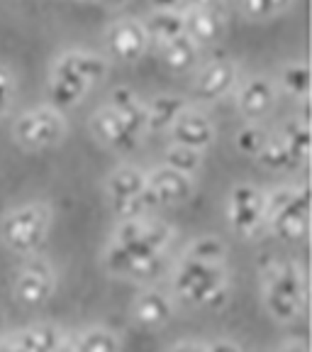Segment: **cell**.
Listing matches in <instances>:
<instances>
[{
  "label": "cell",
  "mask_w": 312,
  "mask_h": 352,
  "mask_svg": "<svg viewBox=\"0 0 312 352\" xmlns=\"http://www.w3.org/2000/svg\"><path fill=\"white\" fill-rule=\"evenodd\" d=\"M263 308L278 323H293L302 318L310 303L307 274L298 262H276L263 272L261 284Z\"/></svg>",
  "instance_id": "6da1fadb"
},
{
  "label": "cell",
  "mask_w": 312,
  "mask_h": 352,
  "mask_svg": "<svg viewBox=\"0 0 312 352\" xmlns=\"http://www.w3.org/2000/svg\"><path fill=\"white\" fill-rule=\"evenodd\" d=\"M173 294L188 306H222L227 298V276L222 264H200L181 257L173 270Z\"/></svg>",
  "instance_id": "7a4b0ae2"
},
{
  "label": "cell",
  "mask_w": 312,
  "mask_h": 352,
  "mask_svg": "<svg viewBox=\"0 0 312 352\" xmlns=\"http://www.w3.org/2000/svg\"><path fill=\"white\" fill-rule=\"evenodd\" d=\"M266 228L280 240H302L310 232V196L305 186H283L263 198Z\"/></svg>",
  "instance_id": "3957f363"
},
{
  "label": "cell",
  "mask_w": 312,
  "mask_h": 352,
  "mask_svg": "<svg viewBox=\"0 0 312 352\" xmlns=\"http://www.w3.org/2000/svg\"><path fill=\"white\" fill-rule=\"evenodd\" d=\"M51 228V208L47 204H27L3 215L0 237L15 254H34L44 245Z\"/></svg>",
  "instance_id": "277c9868"
},
{
  "label": "cell",
  "mask_w": 312,
  "mask_h": 352,
  "mask_svg": "<svg viewBox=\"0 0 312 352\" xmlns=\"http://www.w3.org/2000/svg\"><path fill=\"white\" fill-rule=\"evenodd\" d=\"M105 191H108V201L112 210L120 215V220L147 215L149 210L156 208L147 191V174H142L134 166H122V169L112 171L105 184Z\"/></svg>",
  "instance_id": "5b68a950"
},
{
  "label": "cell",
  "mask_w": 312,
  "mask_h": 352,
  "mask_svg": "<svg viewBox=\"0 0 312 352\" xmlns=\"http://www.w3.org/2000/svg\"><path fill=\"white\" fill-rule=\"evenodd\" d=\"M103 264L112 276L130 281H149L156 279L166 270V252H149L137 245L110 242L103 254Z\"/></svg>",
  "instance_id": "8992f818"
},
{
  "label": "cell",
  "mask_w": 312,
  "mask_h": 352,
  "mask_svg": "<svg viewBox=\"0 0 312 352\" xmlns=\"http://www.w3.org/2000/svg\"><path fill=\"white\" fill-rule=\"evenodd\" d=\"M54 289H56L54 267L44 257L27 254L25 262L20 264V270L15 272V279H12V294H15L17 301L29 308L44 306L51 298Z\"/></svg>",
  "instance_id": "52a82bcc"
},
{
  "label": "cell",
  "mask_w": 312,
  "mask_h": 352,
  "mask_svg": "<svg viewBox=\"0 0 312 352\" xmlns=\"http://www.w3.org/2000/svg\"><path fill=\"white\" fill-rule=\"evenodd\" d=\"M15 140L27 149H44L51 144H59L66 135V122L59 110L37 108L20 116L12 125Z\"/></svg>",
  "instance_id": "ba28073f"
},
{
  "label": "cell",
  "mask_w": 312,
  "mask_h": 352,
  "mask_svg": "<svg viewBox=\"0 0 312 352\" xmlns=\"http://www.w3.org/2000/svg\"><path fill=\"white\" fill-rule=\"evenodd\" d=\"M263 193L254 186H241L232 188L230 193V206H227V218H230V228L241 237H254L266 228V218H263Z\"/></svg>",
  "instance_id": "9c48e42d"
},
{
  "label": "cell",
  "mask_w": 312,
  "mask_h": 352,
  "mask_svg": "<svg viewBox=\"0 0 312 352\" xmlns=\"http://www.w3.org/2000/svg\"><path fill=\"white\" fill-rule=\"evenodd\" d=\"M147 191L152 196L154 206H178L186 204L193 196V176H186L181 171L161 166L147 176Z\"/></svg>",
  "instance_id": "30bf717a"
},
{
  "label": "cell",
  "mask_w": 312,
  "mask_h": 352,
  "mask_svg": "<svg viewBox=\"0 0 312 352\" xmlns=\"http://www.w3.org/2000/svg\"><path fill=\"white\" fill-rule=\"evenodd\" d=\"M173 298L169 294L159 292V289H144L132 301V318H134V323H139L147 330L164 328L173 318Z\"/></svg>",
  "instance_id": "8fae6325"
},
{
  "label": "cell",
  "mask_w": 312,
  "mask_h": 352,
  "mask_svg": "<svg viewBox=\"0 0 312 352\" xmlns=\"http://www.w3.org/2000/svg\"><path fill=\"white\" fill-rule=\"evenodd\" d=\"M64 342V333L54 323H39L0 340V352H51Z\"/></svg>",
  "instance_id": "7c38bea8"
},
{
  "label": "cell",
  "mask_w": 312,
  "mask_h": 352,
  "mask_svg": "<svg viewBox=\"0 0 312 352\" xmlns=\"http://www.w3.org/2000/svg\"><path fill=\"white\" fill-rule=\"evenodd\" d=\"M147 32H144V25L137 20H120L115 22L112 28L108 30V50L112 56H117L120 61H134L144 54L147 50Z\"/></svg>",
  "instance_id": "4fadbf2b"
},
{
  "label": "cell",
  "mask_w": 312,
  "mask_h": 352,
  "mask_svg": "<svg viewBox=\"0 0 312 352\" xmlns=\"http://www.w3.org/2000/svg\"><path fill=\"white\" fill-rule=\"evenodd\" d=\"M235 78H237V69L232 61H213L203 69V72L197 74L195 78V96L200 100H215V98H222L232 91L235 86Z\"/></svg>",
  "instance_id": "5bb4252c"
},
{
  "label": "cell",
  "mask_w": 312,
  "mask_h": 352,
  "mask_svg": "<svg viewBox=\"0 0 312 352\" xmlns=\"http://www.w3.org/2000/svg\"><path fill=\"white\" fill-rule=\"evenodd\" d=\"M176 144L193 149H205L208 144H213L215 140V127L203 113L195 110H183L181 116L176 118V122L171 125Z\"/></svg>",
  "instance_id": "9a60e30c"
},
{
  "label": "cell",
  "mask_w": 312,
  "mask_h": 352,
  "mask_svg": "<svg viewBox=\"0 0 312 352\" xmlns=\"http://www.w3.org/2000/svg\"><path fill=\"white\" fill-rule=\"evenodd\" d=\"M91 127H93L95 138H98L100 142L117 149V152H132V149L137 147L139 138H134V135H130V132L125 130V125L120 122V118L115 116L112 108H105V110H100V113H95Z\"/></svg>",
  "instance_id": "2e32d148"
},
{
  "label": "cell",
  "mask_w": 312,
  "mask_h": 352,
  "mask_svg": "<svg viewBox=\"0 0 312 352\" xmlns=\"http://www.w3.org/2000/svg\"><path fill=\"white\" fill-rule=\"evenodd\" d=\"M110 108L115 110V116L120 118L125 130L130 135H134V138H139V132L147 127V108L139 103L132 88L127 86L115 88L112 91V100H110Z\"/></svg>",
  "instance_id": "e0dca14e"
},
{
  "label": "cell",
  "mask_w": 312,
  "mask_h": 352,
  "mask_svg": "<svg viewBox=\"0 0 312 352\" xmlns=\"http://www.w3.org/2000/svg\"><path fill=\"white\" fill-rule=\"evenodd\" d=\"M274 100H276V91L271 86V81H266V78H252V81H247L241 86L239 96H237L239 110L249 118L266 116L274 108Z\"/></svg>",
  "instance_id": "ac0fdd59"
},
{
  "label": "cell",
  "mask_w": 312,
  "mask_h": 352,
  "mask_svg": "<svg viewBox=\"0 0 312 352\" xmlns=\"http://www.w3.org/2000/svg\"><path fill=\"white\" fill-rule=\"evenodd\" d=\"M186 34L195 44L217 42L222 34V15L215 8H193L186 17Z\"/></svg>",
  "instance_id": "d6986e66"
},
{
  "label": "cell",
  "mask_w": 312,
  "mask_h": 352,
  "mask_svg": "<svg viewBox=\"0 0 312 352\" xmlns=\"http://www.w3.org/2000/svg\"><path fill=\"white\" fill-rule=\"evenodd\" d=\"M73 352H122V340L112 328L93 325L81 330L71 340Z\"/></svg>",
  "instance_id": "ffe728a7"
},
{
  "label": "cell",
  "mask_w": 312,
  "mask_h": 352,
  "mask_svg": "<svg viewBox=\"0 0 312 352\" xmlns=\"http://www.w3.org/2000/svg\"><path fill=\"white\" fill-rule=\"evenodd\" d=\"M144 32H147L149 39H156L159 44H164L169 39L178 37V34H186V17L181 12L156 10L144 22Z\"/></svg>",
  "instance_id": "44dd1931"
},
{
  "label": "cell",
  "mask_w": 312,
  "mask_h": 352,
  "mask_svg": "<svg viewBox=\"0 0 312 352\" xmlns=\"http://www.w3.org/2000/svg\"><path fill=\"white\" fill-rule=\"evenodd\" d=\"M186 105L173 96H159L147 105V127L149 130H171L176 118L181 116Z\"/></svg>",
  "instance_id": "7402d4cb"
},
{
  "label": "cell",
  "mask_w": 312,
  "mask_h": 352,
  "mask_svg": "<svg viewBox=\"0 0 312 352\" xmlns=\"http://www.w3.org/2000/svg\"><path fill=\"white\" fill-rule=\"evenodd\" d=\"M161 54H164V61L173 72H186V69H191L195 64L197 44L188 34H178V37L161 44Z\"/></svg>",
  "instance_id": "603a6c76"
},
{
  "label": "cell",
  "mask_w": 312,
  "mask_h": 352,
  "mask_svg": "<svg viewBox=\"0 0 312 352\" xmlns=\"http://www.w3.org/2000/svg\"><path fill=\"white\" fill-rule=\"evenodd\" d=\"M280 140H283L285 149L291 152L296 164H302V162L310 157V127H307V122H300V120L288 122L283 135H280Z\"/></svg>",
  "instance_id": "cb8c5ba5"
},
{
  "label": "cell",
  "mask_w": 312,
  "mask_h": 352,
  "mask_svg": "<svg viewBox=\"0 0 312 352\" xmlns=\"http://www.w3.org/2000/svg\"><path fill=\"white\" fill-rule=\"evenodd\" d=\"M225 254H227L225 242L219 240V237L205 235V237H197L191 248L186 250L183 257L200 264H225Z\"/></svg>",
  "instance_id": "d4e9b609"
},
{
  "label": "cell",
  "mask_w": 312,
  "mask_h": 352,
  "mask_svg": "<svg viewBox=\"0 0 312 352\" xmlns=\"http://www.w3.org/2000/svg\"><path fill=\"white\" fill-rule=\"evenodd\" d=\"M83 94H86V88L76 86V83L61 81V78H54V76L49 78V86H47V96H49L54 110L73 108V105L81 103Z\"/></svg>",
  "instance_id": "484cf974"
},
{
  "label": "cell",
  "mask_w": 312,
  "mask_h": 352,
  "mask_svg": "<svg viewBox=\"0 0 312 352\" xmlns=\"http://www.w3.org/2000/svg\"><path fill=\"white\" fill-rule=\"evenodd\" d=\"M280 83L296 98H307L310 96V69H307L305 61H293V64L285 66L283 74H280Z\"/></svg>",
  "instance_id": "4316f807"
},
{
  "label": "cell",
  "mask_w": 312,
  "mask_h": 352,
  "mask_svg": "<svg viewBox=\"0 0 312 352\" xmlns=\"http://www.w3.org/2000/svg\"><path fill=\"white\" fill-rule=\"evenodd\" d=\"M259 162H261L266 169H274V171H288V169H296V162H293V157H291V152L285 149V144H283V140H271L269 138V142L263 144V149L259 152V157H256Z\"/></svg>",
  "instance_id": "83f0119b"
},
{
  "label": "cell",
  "mask_w": 312,
  "mask_h": 352,
  "mask_svg": "<svg viewBox=\"0 0 312 352\" xmlns=\"http://www.w3.org/2000/svg\"><path fill=\"white\" fill-rule=\"evenodd\" d=\"M69 61H71L73 72H76L88 86L100 81V78H105V74H108V61L95 54H83V52H78V54H69Z\"/></svg>",
  "instance_id": "f1b7e54d"
},
{
  "label": "cell",
  "mask_w": 312,
  "mask_h": 352,
  "mask_svg": "<svg viewBox=\"0 0 312 352\" xmlns=\"http://www.w3.org/2000/svg\"><path fill=\"white\" fill-rule=\"evenodd\" d=\"M203 164V157H200V149L183 147V144H173V147L166 152V166L181 171L186 176H193Z\"/></svg>",
  "instance_id": "f546056e"
},
{
  "label": "cell",
  "mask_w": 312,
  "mask_h": 352,
  "mask_svg": "<svg viewBox=\"0 0 312 352\" xmlns=\"http://www.w3.org/2000/svg\"><path fill=\"white\" fill-rule=\"evenodd\" d=\"M235 142H237V149H239L241 154H247V157H259V152L263 149V144L269 142V135H266L263 127L247 125L237 132Z\"/></svg>",
  "instance_id": "4dcf8cb0"
},
{
  "label": "cell",
  "mask_w": 312,
  "mask_h": 352,
  "mask_svg": "<svg viewBox=\"0 0 312 352\" xmlns=\"http://www.w3.org/2000/svg\"><path fill=\"white\" fill-rule=\"evenodd\" d=\"M293 0H244V12L252 20H269V17L283 12Z\"/></svg>",
  "instance_id": "1f68e13d"
},
{
  "label": "cell",
  "mask_w": 312,
  "mask_h": 352,
  "mask_svg": "<svg viewBox=\"0 0 312 352\" xmlns=\"http://www.w3.org/2000/svg\"><path fill=\"white\" fill-rule=\"evenodd\" d=\"M10 98H12V76L0 66V116L8 110Z\"/></svg>",
  "instance_id": "d6a6232c"
},
{
  "label": "cell",
  "mask_w": 312,
  "mask_h": 352,
  "mask_svg": "<svg viewBox=\"0 0 312 352\" xmlns=\"http://www.w3.org/2000/svg\"><path fill=\"white\" fill-rule=\"evenodd\" d=\"M205 352H244V350H241V345H237L232 340H213L205 345Z\"/></svg>",
  "instance_id": "836d02e7"
},
{
  "label": "cell",
  "mask_w": 312,
  "mask_h": 352,
  "mask_svg": "<svg viewBox=\"0 0 312 352\" xmlns=\"http://www.w3.org/2000/svg\"><path fill=\"white\" fill-rule=\"evenodd\" d=\"M154 6L159 8V10L181 12L183 8H188V0H154Z\"/></svg>",
  "instance_id": "e575fe53"
},
{
  "label": "cell",
  "mask_w": 312,
  "mask_h": 352,
  "mask_svg": "<svg viewBox=\"0 0 312 352\" xmlns=\"http://www.w3.org/2000/svg\"><path fill=\"white\" fill-rule=\"evenodd\" d=\"M169 352H205L203 342H195V340H183L178 345H173Z\"/></svg>",
  "instance_id": "d590c367"
},
{
  "label": "cell",
  "mask_w": 312,
  "mask_h": 352,
  "mask_svg": "<svg viewBox=\"0 0 312 352\" xmlns=\"http://www.w3.org/2000/svg\"><path fill=\"white\" fill-rule=\"evenodd\" d=\"M276 352H310V347L302 340H291V342H283Z\"/></svg>",
  "instance_id": "8d00e7d4"
},
{
  "label": "cell",
  "mask_w": 312,
  "mask_h": 352,
  "mask_svg": "<svg viewBox=\"0 0 312 352\" xmlns=\"http://www.w3.org/2000/svg\"><path fill=\"white\" fill-rule=\"evenodd\" d=\"M215 6V0H188V8H213Z\"/></svg>",
  "instance_id": "74e56055"
},
{
  "label": "cell",
  "mask_w": 312,
  "mask_h": 352,
  "mask_svg": "<svg viewBox=\"0 0 312 352\" xmlns=\"http://www.w3.org/2000/svg\"><path fill=\"white\" fill-rule=\"evenodd\" d=\"M51 352H73V347H71V342H69V340H64L59 347H54Z\"/></svg>",
  "instance_id": "f35d334b"
},
{
  "label": "cell",
  "mask_w": 312,
  "mask_h": 352,
  "mask_svg": "<svg viewBox=\"0 0 312 352\" xmlns=\"http://www.w3.org/2000/svg\"><path fill=\"white\" fill-rule=\"evenodd\" d=\"M98 3H103V6H110V8H115V6H122L125 0H98Z\"/></svg>",
  "instance_id": "ab89813d"
},
{
  "label": "cell",
  "mask_w": 312,
  "mask_h": 352,
  "mask_svg": "<svg viewBox=\"0 0 312 352\" xmlns=\"http://www.w3.org/2000/svg\"><path fill=\"white\" fill-rule=\"evenodd\" d=\"M3 330H5V314H3V308H0V336H3Z\"/></svg>",
  "instance_id": "60d3db41"
}]
</instances>
